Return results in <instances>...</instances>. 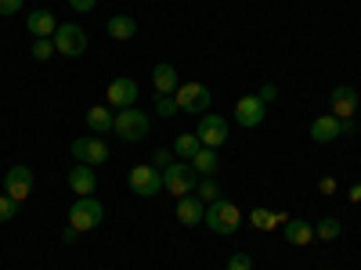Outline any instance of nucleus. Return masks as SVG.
I'll use <instances>...</instances> for the list:
<instances>
[{
    "mask_svg": "<svg viewBox=\"0 0 361 270\" xmlns=\"http://www.w3.org/2000/svg\"><path fill=\"white\" fill-rule=\"evenodd\" d=\"M202 224H209V231H214V234H224V238H228V234H235L238 227H243V213H238L235 202L217 198V202H209Z\"/></svg>",
    "mask_w": 361,
    "mask_h": 270,
    "instance_id": "nucleus-1",
    "label": "nucleus"
},
{
    "mask_svg": "<svg viewBox=\"0 0 361 270\" xmlns=\"http://www.w3.org/2000/svg\"><path fill=\"white\" fill-rule=\"evenodd\" d=\"M105 220V205L94 198V195H83L69 205V224L83 234V231H94L98 224Z\"/></svg>",
    "mask_w": 361,
    "mask_h": 270,
    "instance_id": "nucleus-2",
    "label": "nucleus"
},
{
    "mask_svg": "<svg viewBox=\"0 0 361 270\" xmlns=\"http://www.w3.org/2000/svg\"><path fill=\"white\" fill-rule=\"evenodd\" d=\"M163 188L170 195H177V198H185V195H192L199 188V176H195L192 166H185V159H177V162H170L163 169Z\"/></svg>",
    "mask_w": 361,
    "mask_h": 270,
    "instance_id": "nucleus-3",
    "label": "nucleus"
},
{
    "mask_svg": "<svg viewBox=\"0 0 361 270\" xmlns=\"http://www.w3.org/2000/svg\"><path fill=\"white\" fill-rule=\"evenodd\" d=\"M112 134H119L123 141H141V137H148V115L141 112V108H119V115H116V123H112Z\"/></svg>",
    "mask_w": 361,
    "mask_h": 270,
    "instance_id": "nucleus-4",
    "label": "nucleus"
},
{
    "mask_svg": "<svg viewBox=\"0 0 361 270\" xmlns=\"http://www.w3.org/2000/svg\"><path fill=\"white\" fill-rule=\"evenodd\" d=\"M130 191L137 198H156L163 191V169H156L152 162H145V166H134L130 169Z\"/></svg>",
    "mask_w": 361,
    "mask_h": 270,
    "instance_id": "nucleus-5",
    "label": "nucleus"
},
{
    "mask_svg": "<svg viewBox=\"0 0 361 270\" xmlns=\"http://www.w3.org/2000/svg\"><path fill=\"white\" fill-rule=\"evenodd\" d=\"M173 98H177L180 112H192V115H206L209 112V86H202V83H180Z\"/></svg>",
    "mask_w": 361,
    "mask_h": 270,
    "instance_id": "nucleus-6",
    "label": "nucleus"
},
{
    "mask_svg": "<svg viewBox=\"0 0 361 270\" xmlns=\"http://www.w3.org/2000/svg\"><path fill=\"white\" fill-rule=\"evenodd\" d=\"M51 40H54V51L66 54V58H80L87 51V33L80 25H58Z\"/></svg>",
    "mask_w": 361,
    "mask_h": 270,
    "instance_id": "nucleus-7",
    "label": "nucleus"
},
{
    "mask_svg": "<svg viewBox=\"0 0 361 270\" xmlns=\"http://www.w3.org/2000/svg\"><path fill=\"white\" fill-rule=\"evenodd\" d=\"M73 159L83 166H102L109 162V144L102 137H76L73 141Z\"/></svg>",
    "mask_w": 361,
    "mask_h": 270,
    "instance_id": "nucleus-8",
    "label": "nucleus"
},
{
    "mask_svg": "<svg viewBox=\"0 0 361 270\" xmlns=\"http://www.w3.org/2000/svg\"><path fill=\"white\" fill-rule=\"evenodd\" d=\"M195 134H199L202 148H221V144L228 141V119L206 112V115H199V130H195Z\"/></svg>",
    "mask_w": 361,
    "mask_h": 270,
    "instance_id": "nucleus-9",
    "label": "nucleus"
},
{
    "mask_svg": "<svg viewBox=\"0 0 361 270\" xmlns=\"http://www.w3.org/2000/svg\"><path fill=\"white\" fill-rule=\"evenodd\" d=\"M4 195H11L15 202H25L33 195V169L29 166H11L4 173Z\"/></svg>",
    "mask_w": 361,
    "mask_h": 270,
    "instance_id": "nucleus-10",
    "label": "nucleus"
},
{
    "mask_svg": "<svg viewBox=\"0 0 361 270\" xmlns=\"http://www.w3.org/2000/svg\"><path fill=\"white\" fill-rule=\"evenodd\" d=\"M264 115H267V105H264L257 94L238 98V105H235V123H238V127L253 130V127H260V123H264Z\"/></svg>",
    "mask_w": 361,
    "mask_h": 270,
    "instance_id": "nucleus-11",
    "label": "nucleus"
},
{
    "mask_svg": "<svg viewBox=\"0 0 361 270\" xmlns=\"http://www.w3.org/2000/svg\"><path fill=\"white\" fill-rule=\"evenodd\" d=\"M105 98H109V108H134V101H137V83H134L130 76H119V79L109 83Z\"/></svg>",
    "mask_w": 361,
    "mask_h": 270,
    "instance_id": "nucleus-12",
    "label": "nucleus"
},
{
    "mask_svg": "<svg viewBox=\"0 0 361 270\" xmlns=\"http://www.w3.org/2000/svg\"><path fill=\"white\" fill-rule=\"evenodd\" d=\"M357 105H361V98H357V90L354 86H336L333 94H329V108H333V115L336 119H354V112H357Z\"/></svg>",
    "mask_w": 361,
    "mask_h": 270,
    "instance_id": "nucleus-13",
    "label": "nucleus"
},
{
    "mask_svg": "<svg viewBox=\"0 0 361 270\" xmlns=\"http://www.w3.org/2000/svg\"><path fill=\"white\" fill-rule=\"evenodd\" d=\"M336 137H343V119H336L333 112L318 115L314 123H311V141L314 144H333Z\"/></svg>",
    "mask_w": 361,
    "mask_h": 270,
    "instance_id": "nucleus-14",
    "label": "nucleus"
},
{
    "mask_svg": "<svg viewBox=\"0 0 361 270\" xmlns=\"http://www.w3.org/2000/svg\"><path fill=\"white\" fill-rule=\"evenodd\" d=\"M177 220L185 224V227H199L206 220V202L199 195H185V198H177Z\"/></svg>",
    "mask_w": 361,
    "mask_h": 270,
    "instance_id": "nucleus-15",
    "label": "nucleus"
},
{
    "mask_svg": "<svg viewBox=\"0 0 361 270\" xmlns=\"http://www.w3.org/2000/svg\"><path fill=\"white\" fill-rule=\"evenodd\" d=\"M69 188H73V195H94V188H98V176H94V166H73L69 169Z\"/></svg>",
    "mask_w": 361,
    "mask_h": 270,
    "instance_id": "nucleus-16",
    "label": "nucleus"
},
{
    "mask_svg": "<svg viewBox=\"0 0 361 270\" xmlns=\"http://www.w3.org/2000/svg\"><path fill=\"white\" fill-rule=\"evenodd\" d=\"M282 234H286L289 245H311V242H314V224L300 220V217H289V220L282 224Z\"/></svg>",
    "mask_w": 361,
    "mask_h": 270,
    "instance_id": "nucleus-17",
    "label": "nucleus"
},
{
    "mask_svg": "<svg viewBox=\"0 0 361 270\" xmlns=\"http://www.w3.org/2000/svg\"><path fill=\"white\" fill-rule=\"evenodd\" d=\"M152 86L159 90V98H163V94H177V86H180L177 69H173V65H166V62H163V65H156V69H152Z\"/></svg>",
    "mask_w": 361,
    "mask_h": 270,
    "instance_id": "nucleus-18",
    "label": "nucleus"
},
{
    "mask_svg": "<svg viewBox=\"0 0 361 270\" xmlns=\"http://www.w3.org/2000/svg\"><path fill=\"white\" fill-rule=\"evenodd\" d=\"M25 29H29V33H33V37L40 40V37H54L58 22H54V15H51L47 8H40V11H33V15L25 18Z\"/></svg>",
    "mask_w": 361,
    "mask_h": 270,
    "instance_id": "nucleus-19",
    "label": "nucleus"
},
{
    "mask_svg": "<svg viewBox=\"0 0 361 270\" xmlns=\"http://www.w3.org/2000/svg\"><path fill=\"white\" fill-rule=\"evenodd\" d=\"M105 29H109L112 40H130V37H137V22H134L130 15H112V18L105 22Z\"/></svg>",
    "mask_w": 361,
    "mask_h": 270,
    "instance_id": "nucleus-20",
    "label": "nucleus"
},
{
    "mask_svg": "<svg viewBox=\"0 0 361 270\" xmlns=\"http://www.w3.org/2000/svg\"><path fill=\"white\" fill-rule=\"evenodd\" d=\"M112 123H116V115L105 105H94V108L87 112V127L94 130V134H112Z\"/></svg>",
    "mask_w": 361,
    "mask_h": 270,
    "instance_id": "nucleus-21",
    "label": "nucleus"
},
{
    "mask_svg": "<svg viewBox=\"0 0 361 270\" xmlns=\"http://www.w3.org/2000/svg\"><path fill=\"white\" fill-rule=\"evenodd\" d=\"M188 162H192V169L202 173V176H214L217 166H221V162H217V148H199V152H195Z\"/></svg>",
    "mask_w": 361,
    "mask_h": 270,
    "instance_id": "nucleus-22",
    "label": "nucleus"
},
{
    "mask_svg": "<svg viewBox=\"0 0 361 270\" xmlns=\"http://www.w3.org/2000/svg\"><path fill=\"white\" fill-rule=\"evenodd\" d=\"M199 148H202L199 134H180V137L173 141V155H177V159H192Z\"/></svg>",
    "mask_w": 361,
    "mask_h": 270,
    "instance_id": "nucleus-23",
    "label": "nucleus"
},
{
    "mask_svg": "<svg viewBox=\"0 0 361 270\" xmlns=\"http://www.w3.org/2000/svg\"><path fill=\"white\" fill-rule=\"evenodd\" d=\"M340 231H343V224H340L336 217H325V220L314 224V238H322V242H336Z\"/></svg>",
    "mask_w": 361,
    "mask_h": 270,
    "instance_id": "nucleus-24",
    "label": "nucleus"
},
{
    "mask_svg": "<svg viewBox=\"0 0 361 270\" xmlns=\"http://www.w3.org/2000/svg\"><path fill=\"white\" fill-rule=\"evenodd\" d=\"M250 224H253V227H260V231L279 227V220H275V213H271V209H253V213H250Z\"/></svg>",
    "mask_w": 361,
    "mask_h": 270,
    "instance_id": "nucleus-25",
    "label": "nucleus"
},
{
    "mask_svg": "<svg viewBox=\"0 0 361 270\" xmlns=\"http://www.w3.org/2000/svg\"><path fill=\"white\" fill-rule=\"evenodd\" d=\"M195 191H199L202 202H217V198H221V188H217V180H214V176L199 180V188H195Z\"/></svg>",
    "mask_w": 361,
    "mask_h": 270,
    "instance_id": "nucleus-26",
    "label": "nucleus"
},
{
    "mask_svg": "<svg viewBox=\"0 0 361 270\" xmlns=\"http://www.w3.org/2000/svg\"><path fill=\"white\" fill-rule=\"evenodd\" d=\"M18 205H22V202H15L11 195H0V224L15 220V217H18Z\"/></svg>",
    "mask_w": 361,
    "mask_h": 270,
    "instance_id": "nucleus-27",
    "label": "nucleus"
},
{
    "mask_svg": "<svg viewBox=\"0 0 361 270\" xmlns=\"http://www.w3.org/2000/svg\"><path fill=\"white\" fill-rule=\"evenodd\" d=\"M156 112H159L163 119H173V115L180 112V108H177V98H173V94H163V98L156 101Z\"/></svg>",
    "mask_w": 361,
    "mask_h": 270,
    "instance_id": "nucleus-28",
    "label": "nucleus"
},
{
    "mask_svg": "<svg viewBox=\"0 0 361 270\" xmlns=\"http://www.w3.org/2000/svg\"><path fill=\"white\" fill-rule=\"evenodd\" d=\"M51 54H58L54 51V40H47V37H40L37 44H33V58H37V62H47V58Z\"/></svg>",
    "mask_w": 361,
    "mask_h": 270,
    "instance_id": "nucleus-29",
    "label": "nucleus"
},
{
    "mask_svg": "<svg viewBox=\"0 0 361 270\" xmlns=\"http://www.w3.org/2000/svg\"><path fill=\"white\" fill-rule=\"evenodd\" d=\"M224 270H253V256H246V252H235L231 259H228V266Z\"/></svg>",
    "mask_w": 361,
    "mask_h": 270,
    "instance_id": "nucleus-30",
    "label": "nucleus"
},
{
    "mask_svg": "<svg viewBox=\"0 0 361 270\" xmlns=\"http://www.w3.org/2000/svg\"><path fill=\"white\" fill-rule=\"evenodd\" d=\"M173 162V152H170V148H159V152H152V166L156 169H166Z\"/></svg>",
    "mask_w": 361,
    "mask_h": 270,
    "instance_id": "nucleus-31",
    "label": "nucleus"
},
{
    "mask_svg": "<svg viewBox=\"0 0 361 270\" xmlns=\"http://www.w3.org/2000/svg\"><path fill=\"white\" fill-rule=\"evenodd\" d=\"M22 4H25V0H0V15L11 18V15H18V11H22Z\"/></svg>",
    "mask_w": 361,
    "mask_h": 270,
    "instance_id": "nucleus-32",
    "label": "nucleus"
},
{
    "mask_svg": "<svg viewBox=\"0 0 361 270\" xmlns=\"http://www.w3.org/2000/svg\"><path fill=\"white\" fill-rule=\"evenodd\" d=\"M257 98H260L264 105H271V101L279 98V86H271V83H267V86H260V90H257Z\"/></svg>",
    "mask_w": 361,
    "mask_h": 270,
    "instance_id": "nucleus-33",
    "label": "nucleus"
},
{
    "mask_svg": "<svg viewBox=\"0 0 361 270\" xmlns=\"http://www.w3.org/2000/svg\"><path fill=\"white\" fill-rule=\"evenodd\" d=\"M94 4H98V0H69V8H73V11H80V15L94 11Z\"/></svg>",
    "mask_w": 361,
    "mask_h": 270,
    "instance_id": "nucleus-34",
    "label": "nucleus"
},
{
    "mask_svg": "<svg viewBox=\"0 0 361 270\" xmlns=\"http://www.w3.org/2000/svg\"><path fill=\"white\" fill-rule=\"evenodd\" d=\"M76 238H80V231H76V227L69 224V227L62 231V242H66V245H73V242H76Z\"/></svg>",
    "mask_w": 361,
    "mask_h": 270,
    "instance_id": "nucleus-35",
    "label": "nucleus"
},
{
    "mask_svg": "<svg viewBox=\"0 0 361 270\" xmlns=\"http://www.w3.org/2000/svg\"><path fill=\"white\" fill-rule=\"evenodd\" d=\"M318 188L329 195V191H336V180H333V176H322V184H318Z\"/></svg>",
    "mask_w": 361,
    "mask_h": 270,
    "instance_id": "nucleus-36",
    "label": "nucleus"
},
{
    "mask_svg": "<svg viewBox=\"0 0 361 270\" xmlns=\"http://www.w3.org/2000/svg\"><path fill=\"white\" fill-rule=\"evenodd\" d=\"M357 134V123H354V119H343V137H354Z\"/></svg>",
    "mask_w": 361,
    "mask_h": 270,
    "instance_id": "nucleus-37",
    "label": "nucleus"
},
{
    "mask_svg": "<svg viewBox=\"0 0 361 270\" xmlns=\"http://www.w3.org/2000/svg\"><path fill=\"white\" fill-rule=\"evenodd\" d=\"M350 202H361V184H354V188H350Z\"/></svg>",
    "mask_w": 361,
    "mask_h": 270,
    "instance_id": "nucleus-38",
    "label": "nucleus"
}]
</instances>
